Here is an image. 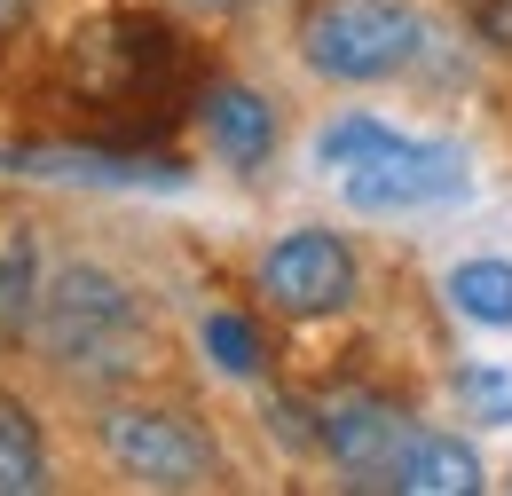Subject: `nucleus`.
<instances>
[{
    "mask_svg": "<svg viewBox=\"0 0 512 496\" xmlns=\"http://www.w3.org/2000/svg\"><path fill=\"white\" fill-rule=\"evenodd\" d=\"M103 457L134 489H213L221 481V441L197 426L190 410L166 402H111L103 410Z\"/></svg>",
    "mask_w": 512,
    "mask_h": 496,
    "instance_id": "3",
    "label": "nucleus"
},
{
    "mask_svg": "<svg viewBox=\"0 0 512 496\" xmlns=\"http://www.w3.org/2000/svg\"><path fill=\"white\" fill-rule=\"evenodd\" d=\"M32 308H40V252L8 237L0 245V347H16L32 331Z\"/></svg>",
    "mask_w": 512,
    "mask_h": 496,
    "instance_id": "12",
    "label": "nucleus"
},
{
    "mask_svg": "<svg viewBox=\"0 0 512 496\" xmlns=\"http://www.w3.org/2000/svg\"><path fill=\"white\" fill-rule=\"evenodd\" d=\"M449 308L473 331H512V260L505 252H473L449 268Z\"/></svg>",
    "mask_w": 512,
    "mask_h": 496,
    "instance_id": "9",
    "label": "nucleus"
},
{
    "mask_svg": "<svg viewBox=\"0 0 512 496\" xmlns=\"http://www.w3.org/2000/svg\"><path fill=\"white\" fill-rule=\"evenodd\" d=\"M32 339L71 378H127L150 363V315L134 300V284L103 260H64L56 276H40Z\"/></svg>",
    "mask_w": 512,
    "mask_h": 496,
    "instance_id": "1",
    "label": "nucleus"
},
{
    "mask_svg": "<svg viewBox=\"0 0 512 496\" xmlns=\"http://www.w3.org/2000/svg\"><path fill=\"white\" fill-rule=\"evenodd\" d=\"M16 24H32V0H0V40H8Z\"/></svg>",
    "mask_w": 512,
    "mask_h": 496,
    "instance_id": "16",
    "label": "nucleus"
},
{
    "mask_svg": "<svg viewBox=\"0 0 512 496\" xmlns=\"http://www.w3.org/2000/svg\"><path fill=\"white\" fill-rule=\"evenodd\" d=\"M394 134H402V126H394V119H379V111H339V119H331V126L316 134V150H308V158H316V174H331V182H339V174L371 166V158H379Z\"/></svg>",
    "mask_w": 512,
    "mask_h": 496,
    "instance_id": "11",
    "label": "nucleus"
},
{
    "mask_svg": "<svg viewBox=\"0 0 512 496\" xmlns=\"http://www.w3.org/2000/svg\"><path fill=\"white\" fill-rule=\"evenodd\" d=\"M182 8H190V16H237L245 0H182Z\"/></svg>",
    "mask_w": 512,
    "mask_h": 496,
    "instance_id": "17",
    "label": "nucleus"
},
{
    "mask_svg": "<svg viewBox=\"0 0 512 496\" xmlns=\"http://www.w3.org/2000/svg\"><path fill=\"white\" fill-rule=\"evenodd\" d=\"M253 292L292 323H323V315H347L363 292V260L339 229H284L276 245L253 260Z\"/></svg>",
    "mask_w": 512,
    "mask_h": 496,
    "instance_id": "4",
    "label": "nucleus"
},
{
    "mask_svg": "<svg viewBox=\"0 0 512 496\" xmlns=\"http://www.w3.org/2000/svg\"><path fill=\"white\" fill-rule=\"evenodd\" d=\"M394 489H410V496H473L481 489V449L465 434H410L402 465H394Z\"/></svg>",
    "mask_w": 512,
    "mask_h": 496,
    "instance_id": "8",
    "label": "nucleus"
},
{
    "mask_svg": "<svg viewBox=\"0 0 512 496\" xmlns=\"http://www.w3.org/2000/svg\"><path fill=\"white\" fill-rule=\"evenodd\" d=\"M197 339H205V363H213V371H229V378H260V363H268V355H260L253 315H237V308H213Z\"/></svg>",
    "mask_w": 512,
    "mask_h": 496,
    "instance_id": "13",
    "label": "nucleus"
},
{
    "mask_svg": "<svg viewBox=\"0 0 512 496\" xmlns=\"http://www.w3.org/2000/svg\"><path fill=\"white\" fill-rule=\"evenodd\" d=\"M473 189V166L457 142H426V134H394L371 166L339 174V197L371 221H402V213H434Z\"/></svg>",
    "mask_w": 512,
    "mask_h": 496,
    "instance_id": "5",
    "label": "nucleus"
},
{
    "mask_svg": "<svg viewBox=\"0 0 512 496\" xmlns=\"http://www.w3.org/2000/svg\"><path fill=\"white\" fill-rule=\"evenodd\" d=\"M457 402H465L481 426H512V371L505 363H465V371H457Z\"/></svg>",
    "mask_w": 512,
    "mask_h": 496,
    "instance_id": "14",
    "label": "nucleus"
},
{
    "mask_svg": "<svg viewBox=\"0 0 512 496\" xmlns=\"http://www.w3.org/2000/svg\"><path fill=\"white\" fill-rule=\"evenodd\" d=\"M40 489H48V434L16 394H0V496H40Z\"/></svg>",
    "mask_w": 512,
    "mask_h": 496,
    "instance_id": "10",
    "label": "nucleus"
},
{
    "mask_svg": "<svg viewBox=\"0 0 512 496\" xmlns=\"http://www.w3.org/2000/svg\"><path fill=\"white\" fill-rule=\"evenodd\" d=\"M426 56V16L410 0H316L300 16V63L331 87H379Z\"/></svg>",
    "mask_w": 512,
    "mask_h": 496,
    "instance_id": "2",
    "label": "nucleus"
},
{
    "mask_svg": "<svg viewBox=\"0 0 512 496\" xmlns=\"http://www.w3.org/2000/svg\"><path fill=\"white\" fill-rule=\"evenodd\" d=\"M410 410L379 386H323L316 394V457H331L355 489H394V465L410 449Z\"/></svg>",
    "mask_w": 512,
    "mask_h": 496,
    "instance_id": "6",
    "label": "nucleus"
},
{
    "mask_svg": "<svg viewBox=\"0 0 512 496\" xmlns=\"http://www.w3.org/2000/svg\"><path fill=\"white\" fill-rule=\"evenodd\" d=\"M465 24L489 56H512V0H465Z\"/></svg>",
    "mask_w": 512,
    "mask_h": 496,
    "instance_id": "15",
    "label": "nucleus"
},
{
    "mask_svg": "<svg viewBox=\"0 0 512 496\" xmlns=\"http://www.w3.org/2000/svg\"><path fill=\"white\" fill-rule=\"evenodd\" d=\"M197 126H205V150L229 174H260L276 158V103L245 79H213L205 103H197Z\"/></svg>",
    "mask_w": 512,
    "mask_h": 496,
    "instance_id": "7",
    "label": "nucleus"
}]
</instances>
